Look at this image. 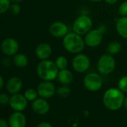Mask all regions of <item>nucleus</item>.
I'll use <instances>...</instances> for the list:
<instances>
[{
	"label": "nucleus",
	"mask_w": 127,
	"mask_h": 127,
	"mask_svg": "<svg viewBox=\"0 0 127 127\" xmlns=\"http://www.w3.org/2000/svg\"><path fill=\"white\" fill-rule=\"evenodd\" d=\"M52 125L48 122H42L37 125V127H51Z\"/></svg>",
	"instance_id": "nucleus-30"
},
{
	"label": "nucleus",
	"mask_w": 127,
	"mask_h": 127,
	"mask_svg": "<svg viewBox=\"0 0 127 127\" xmlns=\"http://www.w3.org/2000/svg\"><path fill=\"white\" fill-rule=\"evenodd\" d=\"M55 63H56L57 68H59V70L65 69V68H66V67L68 65V60L65 57L60 56L56 59Z\"/></svg>",
	"instance_id": "nucleus-23"
},
{
	"label": "nucleus",
	"mask_w": 127,
	"mask_h": 127,
	"mask_svg": "<svg viewBox=\"0 0 127 127\" xmlns=\"http://www.w3.org/2000/svg\"><path fill=\"white\" fill-rule=\"evenodd\" d=\"M10 97L5 93H1L0 95V103L1 106H6L9 104Z\"/></svg>",
	"instance_id": "nucleus-26"
},
{
	"label": "nucleus",
	"mask_w": 127,
	"mask_h": 127,
	"mask_svg": "<svg viewBox=\"0 0 127 127\" xmlns=\"http://www.w3.org/2000/svg\"><path fill=\"white\" fill-rule=\"evenodd\" d=\"M7 126H9V124L7 123V121L3 119V118H1L0 119V127H7Z\"/></svg>",
	"instance_id": "nucleus-31"
},
{
	"label": "nucleus",
	"mask_w": 127,
	"mask_h": 127,
	"mask_svg": "<svg viewBox=\"0 0 127 127\" xmlns=\"http://www.w3.org/2000/svg\"><path fill=\"white\" fill-rule=\"evenodd\" d=\"M116 29L121 36L127 39V16H122L117 21Z\"/></svg>",
	"instance_id": "nucleus-18"
},
{
	"label": "nucleus",
	"mask_w": 127,
	"mask_h": 127,
	"mask_svg": "<svg viewBox=\"0 0 127 127\" xmlns=\"http://www.w3.org/2000/svg\"><path fill=\"white\" fill-rule=\"evenodd\" d=\"M4 78L3 77H0V89H2L4 87Z\"/></svg>",
	"instance_id": "nucleus-33"
},
{
	"label": "nucleus",
	"mask_w": 127,
	"mask_h": 127,
	"mask_svg": "<svg viewBox=\"0 0 127 127\" xmlns=\"http://www.w3.org/2000/svg\"><path fill=\"white\" fill-rule=\"evenodd\" d=\"M32 109L33 111L39 115H46L50 110V106L48 103L45 100V98H36L32 103Z\"/></svg>",
	"instance_id": "nucleus-13"
},
{
	"label": "nucleus",
	"mask_w": 127,
	"mask_h": 127,
	"mask_svg": "<svg viewBox=\"0 0 127 127\" xmlns=\"http://www.w3.org/2000/svg\"><path fill=\"white\" fill-rule=\"evenodd\" d=\"M13 1H14V2H16V3H19V2H21V1H22L23 0H12Z\"/></svg>",
	"instance_id": "nucleus-35"
},
{
	"label": "nucleus",
	"mask_w": 127,
	"mask_h": 127,
	"mask_svg": "<svg viewBox=\"0 0 127 127\" xmlns=\"http://www.w3.org/2000/svg\"><path fill=\"white\" fill-rule=\"evenodd\" d=\"M50 33L57 38L64 37L68 32V26L62 22H54L49 27Z\"/></svg>",
	"instance_id": "nucleus-12"
},
{
	"label": "nucleus",
	"mask_w": 127,
	"mask_h": 127,
	"mask_svg": "<svg viewBox=\"0 0 127 127\" xmlns=\"http://www.w3.org/2000/svg\"><path fill=\"white\" fill-rule=\"evenodd\" d=\"M75 32L68 33L63 40V44L65 50L72 54H78L81 52L85 47V40Z\"/></svg>",
	"instance_id": "nucleus-3"
},
{
	"label": "nucleus",
	"mask_w": 127,
	"mask_h": 127,
	"mask_svg": "<svg viewBox=\"0 0 127 127\" xmlns=\"http://www.w3.org/2000/svg\"><path fill=\"white\" fill-rule=\"evenodd\" d=\"M57 95H58L60 97H62V98H65V97H68V96L70 95V94H71V90H70V89H69L67 86L63 85V86H60V88L57 89Z\"/></svg>",
	"instance_id": "nucleus-22"
},
{
	"label": "nucleus",
	"mask_w": 127,
	"mask_h": 127,
	"mask_svg": "<svg viewBox=\"0 0 127 127\" xmlns=\"http://www.w3.org/2000/svg\"><path fill=\"white\" fill-rule=\"evenodd\" d=\"M10 0H0V13H4L10 7Z\"/></svg>",
	"instance_id": "nucleus-24"
},
{
	"label": "nucleus",
	"mask_w": 127,
	"mask_h": 127,
	"mask_svg": "<svg viewBox=\"0 0 127 127\" xmlns=\"http://www.w3.org/2000/svg\"><path fill=\"white\" fill-rule=\"evenodd\" d=\"M72 66L74 69L79 73H83L86 71L90 66L89 58L83 54L76 55L72 61Z\"/></svg>",
	"instance_id": "nucleus-7"
},
{
	"label": "nucleus",
	"mask_w": 127,
	"mask_h": 127,
	"mask_svg": "<svg viewBox=\"0 0 127 127\" xmlns=\"http://www.w3.org/2000/svg\"><path fill=\"white\" fill-rule=\"evenodd\" d=\"M105 1H106V2H107L109 4H115L118 2V0H105Z\"/></svg>",
	"instance_id": "nucleus-32"
},
{
	"label": "nucleus",
	"mask_w": 127,
	"mask_h": 127,
	"mask_svg": "<svg viewBox=\"0 0 127 127\" xmlns=\"http://www.w3.org/2000/svg\"><path fill=\"white\" fill-rule=\"evenodd\" d=\"M10 13L13 15H17L20 13L21 11V8H20V6L16 2L15 4H13L12 5H10Z\"/></svg>",
	"instance_id": "nucleus-27"
},
{
	"label": "nucleus",
	"mask_w": 127,
	"mask_h": 127,
	"mask_svg": "<svg viewBox=\"0 0 127 127\" xmlns=\"http://www.w3.org/2000/svg\"><path fill=\"white\" fill-rule=\"evenodd\" d=\"M119 13L122 16H127V1L123 2L120 5Z\"/></svg>",
	"instance_id": "nucleus-28"
},
{
	"label": "nucleus",
	"mask_w": 127,
	"mask_h": 127,
	"mask_svg": "<svg viewBox=\"0 0 127 127\" xmlns=\"http://www.w3.org/2000/svg\"><path fill=\"white\" fill-rule=\"evenodd\" d=\"M24 95L28 101H33L37 98L39 94L37 90L36 91L34 89H28L25 92Z\"/></svg>",
	"instance_id": "nucleus-21"
},
{
	"label": "nucleus",
	"mask_w": 127,
	"mask_h": 127,
	"mask_svg": "<svg viewBox=\"0 0 127 127\" xmlns=\"http://www.w3.org/2000/svg\"><path fill=\"white\" fill-rule=\"evenodd\" d=\"M115 60L111 55L104 54L100 57L97 62V69L100 74H111L115 68Z\"/></svg>",
	"instance_id": "nucleus-5"
},
{
	"label": "nucleus",
	"mask_w": 127,
	"mask_h": 127,
	"mask_svg": "<svg viewBox=\"0 0 127 127\" xmlns=\"http://www.w3.org/2000/svg\"><path fill=\"white\" fill-rule=\"evenodd\" d=\"M89 1H100L101 0H89Z\"/></svg>",
	"instance_id": "nucleus-36"
},
{
	"label": "nucleus",
	"mask_w": 127,
	"mask_h": 127,
	"mask_svg": "<svg viewBox=\"0 0 127 127\" xmlns=\"http://www.w3.org/2000/svg\"><path fill=\"white\" fill-rule=\"evenodd\" d=\"M2 64L5 67H9L10 65V64H11V60L8 57H5L2 60Z\"/></svg>",
	"instance_id": "nucleus-29"
},
{
	"label": "nucleus",
	"mask_w": 127,
	"mask_h": 127,
	"mask_svg": "<svg viewBox=\"0 0 127 127\" xmlns=\"http://www.w3.org/2000/svg\"><path fill=\"white\" fill-rule=\"evenodd\" d=\"M92 21L91 18L86 15L78 16L73 23V31L79 35L86 34L92 28Z\"/></svg>",
	"instance_id": "nucleus-4"
},
{
	"label": "nucleus",
	"mask_w": 127,
	"mask_h": 127,
	"mask_svg": "<svg viewBox=\"0 0 127 127\" xmlns=\"http://www.w3.org/2000/svg\"><path fill=\"white\" fill-rule=\"evenodd\" d=\"M13 63L19 68H24L28 63V57L22 54H16L13 59Z\"/></svg>",
	"instance_id": "nucleus-19"
},
{
	"label": "nucleus",
	"mask_w": 127,
	"mask_h": 127,
	"mask_svg": "<svg viewBox=\"0 0 127 127\" xmlns=\"http://www.w3.org/2000/svg\"><path fill=\"white\" fill-rule=\"evenodd\" d=\"M35 53L38 59L41 60H48L52 53V49L49 44L46 42H42L36 46Z\"/></svg>",
	"instance_id": "nucleus-15"
},
{
	"label": "nucleus",
	"mask_w": 127,
	"mask_h": 127,
	"mask_svg": "<svg viewBox=\"0 0 127 127\" xmlns=\"http://www.w3.org/2000/svg\"><path fill=\"white\" fill-rule=\"evenodd\" d=\"M9 105L15 112H22L28 106V100L25 95H20L19 93L14 94L10 97Z\"/></svg>",
	"instance_id": "nucleus-9"
},
{
	"label": "nucleus",
	"mask_w": 127,
	"mask_h": 127,
	"mask_svg": "<svg viewBox=\"0 0 127 127\" xmlns=\"http://www.w3.org/2000/svg\"><path fill=\"white\" fill-rule=\"evenodd\" d=\"M124 106H125V109L127 110V97L125 98V100H124Z\"/></svg>",
	"instance_id": "nucleus-34"
},
{
	"label": "nucleus",
	"mask_w": 127,
	"mask_h": 127,
	"mask_svg": "<svg viewBox=\"0 0 127 127\" xmlns=\"http://www.w3.org/2000/svg\"><path fill=\"white\" fill-rule=\"evenodd\" d=\"M36 72L38 76L43 80L51 81L57 77L59 68L55 62L48 60H42L37 65Z\"/></svg>",
	"instance_id": "nucleus-2"
},
{
	"label": "nucleus",
	"mask_w": 127,
	"mask_h": 127,
	"mask_svg": "<svg viewBox=\"0 0 127 127\" xmlns=\"http://www.w3.org/2000/svg\"><path fill=\"white\" fill-rule=\"evenodd\" d=\"M1 51L6 56L15 55L19 49L18 42L13 38H7L1 43Z\"/></svg>",
	"instance_id": "nucleus-11"
},
{
	"label": "nucleus",
	"mask_w": 127,
	"mask_h": 127,
	"mask_svg": "<svg viewBox=\"0 0 127 127\" xmlns=\"http://www.w3.org/2000/svg\"><path fill=\"white\" fill-rule=\"evenodd\" d=\"M37 92L39 95L45 99L52 97L56 93V89L54 85L51 81L44 80L40 83L37 87Z\"/></svg>",
	"instance_id": "nucleus-10"
},
{
	"label": "nucleus",
	"mask_w": 127,
	"mask_h": 127,
	"mask_svg": "<svg viewBox=\"0 0 127 127\" xmlns=\"http://www.w3.org/2000/svg\"><path fill=\"white\" fill-rule=\"evenodd\" d=\"M83 84L88 90L96 92L101 88L103 85V80L100 74L92 72L85 76Z\"/></svg>",
	"instance_id": "nucleus-6"
},
{
	"label": "nucleus",
	"mask_w": 127,
	"mask_h": 127,
	"mask_svg": "<svg viewBox=\"0 0 127 127\" xmlns=\"http://www.w3.org/2000/svg\"><path fill=\"white\" fill-rule=\"evenodd\" d=\"M118 88L123 92H127V76H124L121 78L118 82Z\"/></svg>",
	"instance_id": "nucleus-25"
},
{
	"label": "nucleus",
	"mask_w": 127,
	"mask_h": 127,
	"mask_svg": "<svg viewBox=\"0 0 127 127\" xmlns=\"http://www.w3.org/2000/svg\"><path fill=\"white\" fill-rule=\"evenodd\" d=\"M57 78L59 82L62 85H65V86L71 84L73 81V75L71 72L67 70L66 68L60 70Z\"/></svg>",
	"instance_id": "nucleus-17"
},
{
	"label": "nucleus",
	"mask_w": 127,
	"mask_h": 127,
	"mask_svg": "<svg viewBox=\"0 0 127 127\" xmlns=\"http://www.w3.org/2000/svg\"><path fill=\"white\" fill-rule=\"evenodd\" d=\"M124 92L119 88H111L108 89L103 95V102L104 106L111 111H117L120 109L124 103Z\"/></svg>",
	"instance_id": "nucleus-1"
},
{
	"label": "nucleus",
	"mask_w": 127,
	"mask_h": 127,
	"mask_svg": "<svg viewBox=\"0 0 127 127\" xmlns=\"http://www.w3.org/2000/svg\"><path fill=\"white\" fill-rule=\"evenodd\" d=\"M103 31L100 29L90 30L85 36V43L86 45L95 48L98 46L103 40Z\"/></svg>",
	"instance_id": "nucleus-8"
},
{
	"label": "nucleus",
	"mask_w": 127,
	"mask_h": 127,
	"mask_svg": "<svg viewBox=\"0 0 127 127\" xmlns=\"http://www.w3.org/2000/svg\"><path fill=\"white\" fill-rule=\"evenodd\" d=\"M121 50V45L118 42H112L107 46L106 51L109 54H116Z\"/></svg>",
	"instance_id": "nucleus-20"
},
{
	"label": "nucleus",
	"mask_w": 127,
	"mask_h": 127,
	"mask_svg": "<svg viewBox=\"0 0 127 127\" xmlns=\"http://www.w3.org/2000/svg\"><path fill=\"white\" fill-rule=\"evenodd\" d=\"M22 80L17 77H13L10 78L6 83L7 91L11 95L19 93L22 89Z\"/></svg>",
	"instance_id": "nucleus-16"
},
{
	"label": "nucleus",
	"mask_w": 127,
	"mask_h": 127,
	"mask_svg": "<svg viewBox=\"0 0 127 127\" xmlns=\"http://www.w3.org/2000/svg\"><path fill=\"white\" fill-rule=\"evenodd\" d=\"M26 123V118L22 112H15L10 115L8 120V124L10 127H25Z\"/></svg>",
	"instance_id": "nucleus-14"
}]
</instances>
